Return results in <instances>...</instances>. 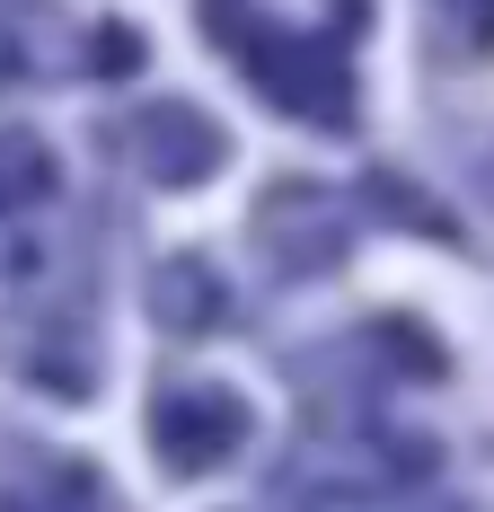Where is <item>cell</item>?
<instances>
[{
    "instance_id": "cell-1",
    "label": "cell",
    "mask_w": 494,
    "mask_h": 512,
    "mask_svg": "<svg viewBox=\"0 0 494 512\" xmlns=\"http://www.w3.org/2000/svg\"><path fill=\"white\" fill-rule=\"evenodd\" d=\"M221 151H230V133H221L203 106H186V98L142 106V124H133V159H142L150 186H203V177L221 168Z\"/></svg>"
},
{
    "instance_id": "cell-2",
    "label": "cell",
    "mask_w": 494,
    "mask_h": 512,
    "mask_svg": "<svg viewBox=\"0 0 494 512\" xmlns=\"http://www.w3.org/2000/svg\"><path fill=\"white\" fill-rule=\"evenodd\" d=\"M150 451H159V468H177V477L221 468L239 451V398H230V389H186V398H168L159 424H150Z\"/></svg>"
},
{
    "instance_id": "cell-3",
    "label": "cell",
    "mask_w": 494,
    "mask_h": 512,
    "mask_svg": "<svg viewBox=\"0 0 494 512\" xmlns=\"http://www.w3.org/2000/svg\"><path fill=\"white\" fill-rule=\"evenodd\" d=\"M256 248L283 256V274H309V265H327L345 248V212H327L318 186H274L256 204Z\"/></svg>"
},
{
    "instance_id": "cell-4",
    "label": "cell",
    "mask_w": 494,
    "mask_h": 512,
    "mask_svg": "<svg viewBox=\"0 0 494 512\" xmlns=\"http://www.w3.org/2000/svg\"><path fill=\"white\" fill-rule=\"evenodd\" d=\"M221 309H230V292H221V274H212V265H195V256H168V265H159V283H150V318H159V327L203 336Z\"/></svg>"
},
{
    "instance_id": "cell-5",
    "label": "cell",
    "mask_w": 494,
    "mask_h": 512,
    "mask_svg": "<svg viewBox=\"0 0 494 512\" xmlns=\"http://www.w3.org/2000/svg\"><path fill=\"white\" fill-rule=\"evenodd\" d=\"M36 195H53V159L36 133H0V212L36 204Z\"/></svg>"
},
{
    "instance_id": "cell-6",
    "label": "cell",
    "mask_w": 494,
    "mask_h": 512,
    "mask_svg": "<svg viewBox=\"0 0 494 512\" xmlns=\"http://www.w3.org/2000/svg\"><path fill=\"white\" fill-rule=\"evenodd\" d=\"M98 71H106V80L142 71V36H133V27H98Z\"/></svg>"
},
{
    "instance_id": "cell-7",
    "label": "cell",
    "mask_w": 494,
    "mask_h": 512,
    "mask_svg": "<svg viewBox=\"0 0 494 512\" xmlns=\"http://www.w3.org/2000/svg\"><path fill=\"white\" fill-rule=\"evenodd\" d=\"M345 512H442V504H424V495H371V504H345Z\"/></svg>"
}]
</instances>
